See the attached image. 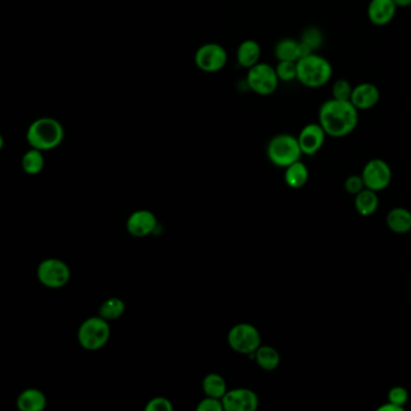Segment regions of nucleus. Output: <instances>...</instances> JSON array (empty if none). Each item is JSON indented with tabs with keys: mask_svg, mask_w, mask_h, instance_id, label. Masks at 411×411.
I'll return each instance as SVG.
<instances>
[{
	"mask_svg": "<svg viewBox=\"0 0 411 411\" xmlns=\"http://www.w3.org/2000/svg\"><path fill=\"white\" fill-rule=\"evenodd\" d=\"M319 124L326 136L343 138L355 131L359 124V110L350 101L329 99L319 110Z\"/></svg>",
	"mask_w": 411,
	"mask_h": 411,
	"instance_id": "obj_1",
	"label": "nucleus"
},
{
	"mask_svg": "<svg viewBox=\"0 0 411 411\" xmlns=\"http://www.w3.org/2000/svg\"><path fill=\"white\" fill-rule=\"evenodd\" d=\"M64 127L53 117H40L27 131V141L33 149L50 151L56 149L64 139Z\"/></svg>",
	"mask_w": 411,
	"mask_h": 411,
	"instance_id": "obj_2",
	"label": "nucleus"
},
{
	"mask_svg": "<svg viewBox=\"0 0 411 411\" xmlns=\"http://www.w3.org/2000/svg\"><path fill=\"white\" fill-rule=\"evenodd\" d=\"M296 66H297V80L306 87H322L329 82L334 74L331 63L326 58L316 53L301 58L296 62Z\"/></svg>",
	"mask_w": 411,
	"mask_h": 411,
	"instance_id": "obj_3",
	"label": "nucleus"
},
{
	"mask_svg": "<svg viewBox=\"0 0 411 411\" xmlns=\"http://www.w3.org/2000/svg\"><path fill=\"white\" fill-rule=\"evenodd\" d=\"M302 151L297 138L291 134H278L273 136L267 145V157L269 162L279 168L291 166L301 159Z\"/></svg>",
	"mask_w": 411,
	"mask_h": 411,
	"instance_id": "obj_4",
	"label": "nucleus"
},
{
	"mask_svg": "<svg viewBox=\"0 0 411 411\" xmlns=\"http://www.w3.org/2000/svg\"><path fill=\"white\" fill-rule=\"evenodd\" d=\"M111 337V327L108 321L93 316L87 319L78 329L77 339L84 350L96 351L103 349Z\"/></svg>",
	"mask_w": 411,
	"mask_h": 411,
	"instance_id": "obj_5",
	"label": "nucleus"
},
{
	"mask_svg": "<svg viewBox=\"0 0 411 411\" xmlns=\"http://www.w3.org/2000/svg\"><path fill=\"white\" fill-rule=\"evenodd\" d=\"M229 346L237 354H254L262 344L259 329L254 324H237L227 333Z\"/></svg>",
	"mask_w": 411,
	"mask_h": 411,
	"instance_id": "obj_6",
	"label": "nucleus"
},
{
	"mask_svg": "<svg viewBox=\"0 0 411 411\" xmlns=\"http://www.w3.org/2000/svg\"><path fill=\"white\" fill-rule=\"evenodd\" d=\"M279 79L276 69L269 63H257L248 69L247 85L259 96H269L276 92Z\"/></svg>",
	"mask_w": 411,
	"mask_h": 411,
	"instance_id": "obj_7",
	"label": "nucleus"
},
{
	"mask_svg": "<svg viewBox=\"0 0 411 411\" xmlns=\"http://www.w3.org/2000/svg\"><path fill=\"white\" fill-rule=\"evenodd\" d=\"M227 63V52L221 45L208 43L196 50L195 64L200 71L208 74L218 73L225 68Z\"/></svg>",
	"mask_w": 411,
	"mask_h": 411,
	"instance_id": "obj_8",
	"label": "nucleus"
},
{
	"mask_svg": "<svg viewBox=\"0 0 411 411\" xmlns=\"http://www.w3.org/2000/svg\"><path fill=\"white\" fill-rule=\"evenodd\" d=\"M71 277V271L66 263L61 259H47L38 267V279L48 289H61Z\"/></svg>",
	"mask_w": 411,
	"mask_h": 411,
	"instance_id": "obj_9",
	"label": "nucleus"
},
{
	"mask_svg": "<svg viewBox=\"0 0 411 411\" xmlns=\"http://www.w3.org/2000/svg\"><path fill=\"white\" fill-rule=\"evenodd\" d=\"M361 176L364 179V187L380 192L391 184L392 171L384 159L374 158L364 166Z\"/></svg>",
	"mask_w": 411,
	"mask_h": 411,
	"instance_id": "obj_10",
	"label": "nucleus"
},
{
	"mask_svg": "<svg viewBox=\"0 0 411 411\" xmlns=\"http://www.w3.org/2000/svg\"><path fill=\"white\" fill-rule=\"evenodd\" d=\"M158 219L151 211L141 209L130 215L126 219V231L135 238H144L156 232Z\"/></svg>",
	"mask_w": 411,
	"mask_h": 411,
	"instance_id": "obj_11",
	"label": "nucleus"
},
{
	"mask_svg": "<svg viewBox=\"0 0 411 411\" xmlns=\"http://www.w3.org/2000/svg\"><path fill=\"white\" fill-rule=\"evenodd\" d=\"M326 133L319 123H309L299 131L297 140L302 154L313 156L324 146Z\"/></svg>",
	"mask_w": 411,
	"mask_h": 411,
	"instance_id": "obj_12",
	"label": "nucleus"
},
{
	"mask_svg": "<svg viewBox=\"0 0 411 411\" xmlns=\"http://www.w3.org/2000/svg\"><path fill=\"white\" fill-rule=\"evenodd\" d=\"M379 101H380V91L374 83H359L352 88L350 96L351 104L359 111L373 109Z\"/></svg>",
	"mask_w": 411,
	"mask_h": 411,
	"instance_id": "obj_13",
	"label": "nucleus"
},
{
	"mask_svg": "<svg viewBox=\"0 0 411 411\" xmlns=\"http://www.w3.org/2000/svg\"><path fill=\"white\" fill-rule=\"evenodd\" d=\"M397 9L394 0H371L368 5V18L375 26H386L394 21Z\"/></svg>",
	"mask_w": 411,
	"mask_h": 411,
	"instance_id": "obj_14",
	"label": "nucleus"
},
{
	"mask_svg": "<svg viewBox=\"0 0 411 411\" xmlns=\"http://www.w3.org/2000/svg\"><path fill=\"white\" fill-rule=\"evenodd\" d=\"M16 405L21 411H43L47 405V398L40 389H24L18 396Z\"/></svg>",
	"mask_w": 411,
	"mask_h": 411,
	"instance_id": "obj_15",
	"label": "nucleus"
},
{
	"mask_svg": "<svg viewBox=\"0 0 411 411\" xmlns=\"http://www.w3.org/2000/svg\"><path fill=\"white\" fill-rule=\"evenodd\" d=\"M261 58V48L255 40H244L237 48V62L239 66L249 69L255 66Z\"/></svg>",
	"mask_w": 411,
	"mask_h": 411,
	"instance_id": "obj_16",
	"label": "nucleus"
},
{
	"mask_svg": "<svg viewBox=\"0 0 411 411\" xmlns=\"http://www.w3.org/2000/svg\"><path fill=\"white\" fill-rule=\"evenodd\" d=\"M386 224L391 232L405 234L411 231V212L405 208H394L386 217Z\"/></svg>",
	"mask_w": 411,
	"mask_h": 411,
	"instance_id": "obj_17",
	"label": "nucleus"
},
{
	"mask_svg": "<svg viewBox=\"0 0 411 411\" xmlns=\"http://www.w3.org/2000/svg\"><path fill=\"white\" fill-rule=\"evenodd\" d=\"M308 179H309V171L307 166L301 162V159L292 163L291 166H286L284 180H285V184L292 189L302 188L307 184Z\"/></svg>",
	"mask_w": 411,
	"mask_h": 411,
	"instance_id": "obj_18",
	"label": "nucleus"
},
{
	"mask_svg": "<svg viewBox=\"0 0 411 411\" xmlns=\"http://www.w3.org/2000/svg\"><path fill=\"white\" fill-rule=\"evenodd\" d=\"M254 359L261 369L267 372L276 370L281 364V354L277 349H274L272 346L262 345V344L254 352Z\"/></svg>",
	"mask_w": 411,
	"mask_h": 411,
	"instance_id": "obj_19",
	"label": "nucleus"
},
{
	"mask_svg": "<svg viewBox=\"0 0 411 411\" xmlns=\"http://www.w3.org/2000/svg\"><path fill=\"white\" fill-rule=\"evenodd\" d=\"M355 208L361 216H371L379 208V198L378 192L369 188H364L355 196Z\"/></svg>",
	"mask_w": 411,
	"mask_h": 411,
	"instance_id": "obj_20",
	"label": "nucleus"
},
{
	"mask_svg": "<svg viewBox=\"0 0 411 411\" xmlns=\"http://www.w3.org/2000/svg\"><path fill=\"white\" fill-rule=\"evenodd\" d=\"M202 389L207 397L221 399L227 391V386L225 379L221 374L209 373L208 375L204 376L202 381Z\"/></svg>",
	"mask_w": 411,
	"mask_h": 411,
	"instance_id": "obj_21",
	"label": "nucleus"
},
{
	"mask_svg": "<svg viewBox=\"0 0 411 411\" xmlns=\"http://www.w3.org/2000/svg\"><path fill=\"white\" fill-rule=\"evenodd\" d=\"M274 56L278 62L299 61V41L290 38H284L274 46Z\"/></svg>",
	"mask_w": 411,
	"mask_h": 411,
	"instance_id": "obj_22",
	"label": "nucleus"
},
{
	"mask_svg": "<svg viewBox=\"0 0 411 411\" xmlns=\"http://www.w3.org/2000/svg\"><path fill=\"white\" fill-rule=\"evenodd\" d=\"M45 166V157L43 151L33 149L24 153L22 158V168L28 175H38Z\"/></svg>",
	"mask_w": 411,
	"mask_h": 411,
	"instance_id": "obj_23",
	"label": "nucleus"
},
{
	"mask_svg": "<svg viewBox=\"0 0 411 411\" xmlns=\"http://www.w3.org/2000/svg\"><path fill=\"white\" fill-rule=\"evenodd\" d=\"M126 312V303L121 298L112 297L106 299L99 308V316L106 321H114Z\"/></svg>",
	"mask_w": 411,
	"mask_h": 411,
	"instance_id": "obj_24",
	"label": "nucleus"
},
{
	"mask_svg": "<svg viewBox=\"0 0 411 411\" xmlns=\"http://www.w3.org/2000/svg\"><path fill=\"white\" fill-rule=\"evenodd\" d=\"M274 69H276L279 81L291 82L294 80H297V66H296V62H278L277 66Z\"/></svg>",
	"mask_w": 411,
	"mask_h": 411,
	"instance_id": "obj_25",
	"label": "nucleus"
},
{
	"mask_svg": "<svg viewBox=\"0 0 411 411\" xmlns=\"http://www.w3.org/2000/svg\"><path fill=\"white\" fill-rule=\"evenodd\" d=\"M299 41L307 45L308 48H312L313 51H315L324 43V34L319 28L309 27V28L303 31Z\"/></svg>",
	"mask_w": 411,
	"mask_h": 411,
	"instance_id": "obj_26",
	"label": "nucleus"
},
{
	"mask_svg": "<svg viewBox=\"0 0 411 411\" xmlns=\"http://www.w3.org/2000/svg\"><path fill=\"white\" fill-rule=\"evenodd\" d=\"M223 409L225 411H242V401L239 389H227L226 394L221 397Z\"/></svg>",
	"mask_w": 411,
	"mask_h": 411,
	"instance_id": "obj_27",
	"label": "nucleus"
},
{
	"mask_svg": "<svg viewBox=\"0 0 411 411\" xmlns=\"http://www.w3.org/2000/svg\"><path fill=\"white\" fill-rule=\"evenodd\" d=\"M351 83L345 79H339L334 83L332 87V98L338 101H350L352 93Z\"/></svg>",
	"mask_w": 411,
	"mask_h": 411,
	"instance_id": "obj_28",
	"label": "nucleus"
},
{
	"mask_svg": "<svg viewBox=\"0 0 411 411\" xmlns=\"http://www.w3.org/2000/svg\"><path fill=\"white\" fill-rule=\"evenodd\" d=\"M241 401H242V411H255L259 408V397L251 389H239Z\"/></svg>",
	"mask_w": 411,
	"mask_h": 411,
	"instance_id": "obj_29",
	"label": "nucleus"
},
{
	"mask_svg": "<svg viewBox=\"0 0 411 411\" xmlns=\"http://www.w3.org/2000/svg\"><path fill=\"white\" fill-rule=\"evenodd\" d=\"M409 401V394L407 389L402 387V386H396L394 389H389V394H387V402L394 403L396 405L404 408Z\"/></svg>",
	"mask_w": 411,
	"mask_h": 411,
	"instance_id": "obj_30",
	"label": "nucleus"
},
{
	"mask_svg": "<svg viewBox=\"0 0 411 411\" xmlns=\"http://www.w3.org/2000/svg\"><path fill=\"white\" fill-rule=\"evenodd\" d=\"M146 411H172L173 405L169 398L165 397H154L148 401Z\"/></svg>",
	"mask_w": 411,
	"mask_h": 411,
	"instance_id": "obj_31",
	"label": "nucleus"
},
{
	"mask_svg": "<svg viewBox=\"0 0 411 411\" xmlns=\"http://www.w3.org/2000/svg\"><path fill=\"white\" fill-rule=\"evenodd\" d=\"M345 191L350 194L356 196L357 193L361 192L362 189H364V182L362 176L361 175H351L345 180V184H344Z\"/></svg>",
	"mask_w": 411,
	"mask_h": 411,
	"instance_id": "obj_32",
	"label": "nucleus"
},
{
	"mask_svg": "<svg viewBox=\"0 0 411 411\" xmlns=\"http://www.w3.org/2000/svg\"><path fill=\"white\" fill-rule=\"evenodd\" d=\"M197 411H223V404H221V399L213 398V397H207L202 399L201 402L197 404L196 407Z\"/></svg>",
	"mask_w": 411,
	"mask_h": 411,
	"instance_id": "obj_33",
	"label": "nucleus"
},
{
	"mask_svg": "<svg viewBox=\"0 0 411 411\" xmlns=\"http://www.w3.org/2000/svg\"><path fill=\"white\" fill-rule=\"evenodd\" d=\"M404 410V408L399 407V405H396L394 403L387 402L384 405H381L378 411H402Z\"/></svg>",
	"mask_w": 411,
	"mask_h": 411,
	"instance_id": "obj_34",
	"label": "nucleus"
},
{
	"mask_svg": "<svg viewBox=\"0 0 411 411\" xmlns=\"http://www.w3.org/2000/svg\"><path fill=\"white\" fill-rule=\"evenodd\" d=\"M394 4L397 5V8H408L410 6L411 0H394Z\"/></svg>",
	"mask_w": 411,
	"mask_h": 411,
	"instance_id": "obj_35",
	"label": "nucleus"
},
{
	"mask_svg": "<svg viewBox=\"0 0 411 411\" xmlns=\"http://www.w3.org/2000/svg\"><path fill=\"white\" fill-rule=\"evenodd\" d=\"M3 147H4V138H3V136L0 134V151H1Z\"/></svg>",
	"mask_w": 411,
	"mask_h": 411,
	"instance_id": "obj_36",
	"label": "nucleus"
}]
</instances>
